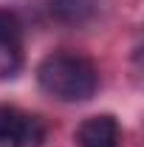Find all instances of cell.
<instances>
[{
  "mask_svg": "<svg viewBox=\"0 0 144 147\" xmlns=\"http://www.w3.org/2000/svg\"><path fill=\"white\" fill-rule=\"evenodd\" d=\"M37 82L51 99L59 102H85L99 88V71L82 54L54 51L37 68Z\"/></svg>",
  "mask_w": 144,
  "mask_h": 147,
  "instance_id": "cell-1",
  "label": "cell"
},
{
  "mask_svg": "<svg viewBox=\"0 0 144 147\" xmlns=\"http://www.w3.org/2000/svg\"><path fill=\"white\" fill-rule=\"evenodd\" d=\"M119 139H122V130H119V122L110 113L90 116L76 130L79 147H119Z\"/></svg>",
  "mask_w": 144,
  "mask_h": 147,
  "instance_id": "cell-4",
  "label": "cell"
},
{
  "mask_svg": "<svg viewBox=\"0 0 144 147\" xmlns=\"http://www.w3.org/2000/svg\"><path fill=\"white\" fill-rule=\"evenodd\" d=\"M45 122L17 108H0V147H40L45 142Z\"/></svg>",
  "mask_w": 144,
  "mask_h": 147,
  "instance_id": "cell-2",
  "label": "cell"
},
{
  "mask_svg": "<svg viewBox=\"0 0 144 147\" xmlns=\"http://www.w3.org/2000/svg\"><path fill=\"white\" fill-rule=\"evenodd\" d=\"M96 0H51V14L62 23L79 26L96 11Z\"/></svg>",
  "mask_w": 144,
  "mask_h": 147,
  "instance_id": "cell-5",
  "label": "cell"
},
{
  "mask_svg": "<svg viewBox=\"0 0 144 147\" xmlns=\"http://www.w3.org/2000/svg\"><path fill=\"white\" fill-rule=\"evenodd\" d=\"M23 68V26L14 11L0 9V79H11Z\"/></svg>",
  "mask_w": 144,
  "mask_h": 147,
  "instance_id": "cell-3",
  "label": "cell"
}]
</instances>
